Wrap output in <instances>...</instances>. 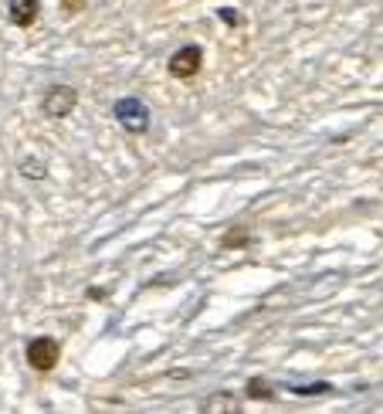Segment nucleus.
I'll return each instance as SVG.
<instances>
[{"mask_svg":"<svg viewBox=\"0 0 383 414\" xmlns=\"http://www.w3.org/2000/svg\"><path fill=\"white\" fill-rule=\"evenodd\" d=\"M292 391H295V394H326V391H329V383H309V387H299V383H295Z\"/></svg>","mask_w":383,"mask_h":414,"instance_id":"7","label":"nucleus"},{"mask_svg":"<svg viewBox=\"0 0 383 414\" xmlns=\"http://www.w3.org/2000/svg\"><path fill=\"white\" fill-rule=\"evenodd\" d=\"M62 7L68 14H78V11H85V0H62Z\"/></svg>","mask_w":383,"mask_h":414,"instance_id":"9","label":"nucleus"},{"mask_svg":"<svg viewBox=\"0 0 383 414\" xmlns=\"http://www.w3.org/2000/svg\"><path fill=\"white\" fill-rule=\"evenodd\" d=\"M112 116L119 119V126H126L129 133H146L150 129V109L139 102L136 95H126L112 106Z\"/></svg>","mask_w":383,"mask_h":414,"instance_id":"2","label":"nucleus"},{"mask_svg":"<svg viewBox=\"0 0 383 414\" xmlns=\"http://www.w3.org/2000/svg\"><path fill=\"white\" fill-rule=\"evenodd\" d=\"M248 398H255V401H272V398H275V387L265 381V377H251V381H248Z\"/></svg>","mask_w":383,"mask_h":414,"instance_id":"6","label":"nucleus"},{"mask_svg":"<svg viewBox=\"0 0 383 414\" xmlns=\"http://www.w3.org/2000/svg\"><path fill=\"white\" fill-rule=\"evenodd\" d=\"M7 14H11V21H14L17 28H31L34 21H38V14H41V4L38 0H11Z\"/></svg>","mask_w":383,"mask_h":414,"instance_id":"5","label":"nucleus"},{"mask_svg":"<svg viewBox=\"0 0 383 414\" xmlns=\"http://www.w3.org/2000/svg\"><path fill=\"white\" fill-rule=\"evenodd\" d=\"M75 106H78V92L72 85H55V89L45 92V112L51 119H65Z\"/></svg>","mask_w":383,"mask_h":414,"instance_id":"4","label":"nucleus"},{"mask_svg":"<svg viewBox=\"0 0 383 414\" xmlns=\"http://www.w3.org/2000/svg\"><path fill=\"white\" fill-rule=\"evenodd\" d=\"M221 17H224V21H228L231 28H234V24H238V14H234V11H224V14H221Z\"/></svg>","mask_w":383,"mask_h":414,"instance_id":"10","label":"nucleus"},{"mask_svg":"<svg viewBox=\"0 0 383 414\" xmlns=\"http://www.w3.org/2000/svg\"><path fill=\"white\" fill-rule=\"evenodd\" d=\"M58 360H62V343H58V339L38 337L28 343V364H31V370L51 374V370L58 367Z\"/></svg>","mask_w":383,"mask_h":414,"instance_id":"1","label":"nucleus"},{"mask_svg":"<svg viewBox=\"0 0 383 414\" xmlns=\"http://www.w3.org/2000/svg\"><path fill=\"white\" fill-rule=\"evenodd\" d=\"M241 234H245V231H231V238H224L221 245H224V248H238V245H245L248 238H241Z\"/></svg>","mask_w":383,"mask_h":414,"instance_id":"8","label":"nucleus"},{"mask_svg":"<svg viewBox=\"0 0 383 414\" xmlns=\"http://www.w3.org/2000/svg\"><path fill=\"white\" fill-rule=\"evenodd\" d=\"M200 65H204V51H200V45H184L180 51H173V58L167 62V72L173 78L187 82V78H194L200 72Z\"/></svg>","mask_w":383,"mask_h":414,"instance_id":"3","label":"nucleus"}]
</instances>
